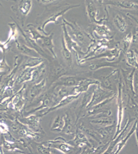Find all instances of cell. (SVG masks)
Returning <instances> with one entry per match:
<instances>
[{
	"instance_id": "12",
	"label": "cell",
	"mask_w": 138,
	"mask_h": 154,
	"mask_svg": "<svg viewBox=\"0 0 138 154\" xmlns=\"http://www.w3.org/2000/svg\"><path fill=\"white\" fill-rule=\"evenodd\" d=\"M100 82L97 80L91 79H83L80 82L76 88H75V91L77 92H81L83 91H86L89 86L92 84L99 85Z\"/></svg>"
},
{
	"instance_id": "20",
	"label": "cell",
	"mask_w": 138,
	"mask_h": 154,
	"mask_svg": "<svg viewBox=\"0 0 138 154\" xmlns=\"http://www.w3.org/2000/svg\"><path fill=\"white\" fill-rule=\"evenodd\" d=\"M43 62V60L37 57H29L23 65V68L26 67H35L38 66Z\"/></svg>"
},
{
	"instance_id": "36",
	"label": "cell",
	"mask_w": 138,
	"mask_h": 154,
	"mask_svg": "<svg viewBox=\"0 0 138 154\" xmlns=\"http://www.w3.org/2000/svg\"><path fill=\"white\" fill-rule=\"evenodd\" d=\"M58 0H40V2L41 4L44 5H47V4H52L54 3L55 2L57 1Z\"/></svg>"
},
{
	"instance_id": "6",
	"label": "cell",
	"mask_w": 138,
	"mask_h": 154,
	"mask_svg": "<svg viewBox=\"0 0 138 154\" xmlns=\"http://www.w3.org/2000/svg\"><path fill=\"white\" fill-rule=\"evenodd\" d=\"M110 94L111 93L110 92L105 91L104 90H102L100 88H98L94 92L93 99L90 104L88 105V107L92 106L95 104L99 103L105 99L110 96L111 94Z\"/></svg>"
},
{
	"instance_id": "39",
	"label": "cell",
	"mask_w": 138,
	"mask_h": 154,
	"mask_svg": "<svg viewBox=\"0 0 138 154\" xmlns=\"http://www.w3.org/2000/svg\"><path fill=\"white\" fill-rule=\"evenodd\" d=\"M97 1L100 5H102L104 3V0H97Z\"/></svg>"
},
{
	"instance_id": "29",
	"label": "cell",
	"mask_w": 138,
	"mask_h": 154,
	"mask_svg": "<svg viewBox=\"0 0 138 154\" xmlns=\"http://www.w3.org/2000/svg\"><path fill=\"white\" fill-rule=\"evenodd\" d=\"M94 30L100 35H106L110 32L109 28L105 25H98V24L94 27Z\"/></svg>"
},
{
	"instance_id": "19",
	"label": "cell",
	"mask_w": 138,
	"mask_h": 154,
	"mask_svg": "<svg viewBox=\"0 0 138 154\" xmlns=\"http://www.w3.org/2000/svg\"><path fill=\"white\" fill-rule=\"evenodd\" d=\"M127 63L129 66L138 69V63L135 51L129 50L126 53Z\"/></svg>"
},
{
	"instance_id": "25",
	"label": "cell",
	"mask_w": 138,
	"mask_h": 154,
	"mask_svg": "<svg viewBox=\"0 0 138 154\" xmlns=\"http://www.w3.org/2000/svg\"><path fill=\"white\" fill-rule=\"evenodd\" d=\"M132 42V33L130 32L125 35L122 41V48H123V51L125 53L129 50V47Z\"/></svg>"
},
{
	"instance_id": "32",
	"label": "cell",
	"mask_w": 138,
	"mask_h": 154,
	"mask_svg": "<svg viewBox=\"0 0 138 154\" xmlns=\"http://www.w3.org/2000/svg\"><path fill=\"white\" fill-rule=\"evenodd\" d=\"M132 42L134 44L138 45V30L135 31L134 33L132 34Z\"/></svg>"
},
{
	"instance_id": "35",
	"label": "cell",
	"mask_w": 138,
	"mask_h": 154,
	"mask_svg": "<svg viewBox=\"0 0 138 154\" xmlns=\"http://www.w3.org/2000/svg\"><path fill=\"white\" fill-rule=\"evenodd\" d=\"M39 151L41 152V153H44V154H48L49 153L50 150L49 148H45L44 147L40 146L38 147Z\"/></svg>"
},
{
	"instance_id": "8",
	"label": "cell",
	"mask_w": 138,
	"mask_h": 154,
	"mask_svg": "<svg viewBox=\"0 0 138 154\" xmlns=\"http://www.w3.org/2000/svg\"><path fill=\"white\" fill-rule=\"evenodd\" d=\"M18 28L20 30V32L22 33V35L24 38L25 41H26L27 44H29L30 46H31V48L36 51L38 53V54H41L42 56L46 57V54L45 53L44 51L37 44V42H35L33 38H31L29 35H27L25 33V32L23 31L22 29H20L19 26L18 25Z\"/></svg>"
},
{
	"instance_id": "15",
	"label": "cell",
	"mask_w": 138,
	"mask_h": 154,
	"mask_svg": "<svg viewBox=\"0 0 138 154\" xmlns=\"http://www.w3.org/2000/svg\"><path fill=\"white\" fill-rule=\"evenodd\" d=\"M136 69H132L130 72L127 73L125 76V83L127 85V91L131 94L132 96L134 97L136 95L135 90L133 86V79L134 75Z\"/></svg>"
},
{
	"instance_id": "26",
	"label": "cell",
	"mask_w": 138,
	"mask_h": 154,
	"mask_svg": "<svg viewBox=\"0 0 138 154\" xmlns=\"http://www.w3.org/2000/svg\"><path fill=\"white\" fill-rule=\"evenodd\" d=\"M138 123V122L137 121H136L133 127H132L130 131L129 132V133L127 134V135L126 137V138H125L124 140H122V141L121 142V143H119V145H118V148H117V150L116 153H118V152L121 150V149L123 148V146H124V145H125V143H127V140H128V139L132 135V134L134 133V132L135 131Z\"/></svg>"
},
{
	"instance_id": "9",
	"label": "cell",
	"mask_w": 138,
	"mask_h": 154,
	"mask_svg": "<svg viewBox=\"0 0 138 154\" xmlns=\"http://www.w3.org/2000/svg\"><path fill=\"white\" fill-rule=\"evenodd\" d=\"M83 79L74 76H68V77H61L60 81L57 83V85L65 86V87H71V86H77L80 83Z\"/></svg>"
},
{
	"instance_id": "1",
	"label": "cell",
	"mask_w": 138,
	"mask_h": 154,
	"mask_svg": "<svg viewBox=\"0 0 138 154\" xmlns=\"http://www.w3.org/2000/svg\"><path fill=\"white\" fill-rule=\"evenodd\" d=\"M18 57L15 58V64L12 71L0 82V101L9 97L12 93V88L15 83V76L19 67Z\"/></svg>"
},
{
	"instance_id": "28",
	"label": "cell",
	"mask_w": 138,
	"mask_h": 154,
	"mask_svg": "<svg viewBox=\"0 0 138 154\" xmlns=\"http://www.w3.org/2000/svg\"><path fill=\"white\" fill-rule=\"evenodd\" d=\"M10 70V67L7 63L4 56L2 60H0V75H4Z\"/></svg>"
},
{
	"instance_id": "30",
	"label": "cell",
	"mask_w": 138,
	"mask_h": 154,
	"mask_svg": "<svg viewBox=\"0 0 138 154\" xmlns=\"http://www.w3.org/2000/svg\"><path fill=\"white\" fill-rule=\"evenodd\" d=\"M113 128H114V126L113 125H112V126L106 127V128H101L98 129V131L103 137L106 138L109 136L110 134L112 133Z\"/></svg>"
},
{
	"instance_id": "5",
	"label": "cell",
	"mask_w": 138,
	"mask_h": 154,
	"mask_svg": "<svg viewBox=\"0 0 138 154\" xmlns=\"http://www.w3.org/2000/svg\"><path fill=\"white\" fill-rule=\"evenodd\" d=\"M37 67H26L23 68L16 79L15 83L19 85L27 81H32L33 72Z\"/></svg>"
},
{
	"instance_id": "7",
	"label": "cell",
	"mask_w": 138,
	"mask_h": 154,
	"mask_svg": "<svg viewBox=\"0 0 138 154\" xmlns=\"http://www.w3.org/2000/svg\"><path fill=\"white\" fill-rule=\"evenodd\" d=\"M32 5V0H20L17 7L18 12L23 17H26L30 12Z\"/></svg>"
},
{
	"instance_id": "42",
	"label": "cell",
	"mask_w": 138,
	"mask_h": 154,
	"mask_svg": "<svg viewBox=\"0 0 138 154\" xmlns=\"http://www.w3.org/2000/svg\"><path fill=\"white\" fill-rule=\"evenodd\" d=\"M0 5H2V4L0 3Z\"/></svg>"
},
{
	"instance_id": "24",
	"label": "cell",
	"mask_w": 138,
	"mask_h": 154,
	"mask_svg": "<svg viewBox=\"0 0 138 154\" xmlns=\"http://www.w3.org/2000/svg\"><path fill=\"white\" fill-rule=\"evenodd\" d=\"M64 120V126L62 130V132L67 134H74L75 132V129L74 125H72V120L68 116H66Z\"/></svg>"
},
{
	"instance_id": "4",
	"label": "cell",
	"mask_w": 138,
	"mask_h": 154,
	"mask_svg": "<svg viewBox=\"0 0 138 154\" xmlns=\"http://www.w3.org/2000/svg\"><path fill=\"white\" fill-rule=\"evenodd\" d=\"M85 4L87 13L90 21L92 23L100 24L103 20H98L97 19V17L98 14V10L96 4L93 0H85Z\"/></svg>"
},
{
	"instance_id": "33",
	"label": "cell",
	"mask_w": 138,
	"mask_h": 154,
	"mask_svg": "<svg viewBox=\"0 0 138 154\" xmlns=\"http://www.w3.org/2000/svg\"><path fill=\"white\" fill-rule=\"evenodd\" d=\"M91 93L89 92V93H87V94H86V95L84 96L83 100L82 101V106H86V105L87 103V102L90 101V97L91 96Z\"/></svg>"
},
{
	"instance_id": "11",
	"label": "cell",
	"mask_w": 138,
	"mask_h": 154,
	"mask_svg": "<svg viewBox=\"0 0 138 154\" xmlns=\"http://www.w3.org/2000/svg\"><path fill=\"white\" fill-rule=\"evenodd\" d=\"M113 23L119 31L124 33L127 30V24L125 19L121 14H116L113 18Z\"/></svg>"
},
{
	"instance_id": "34",
	"label": "cell",
	"mask_w": 138,
	"mask_h": 154,
	"mask_svg": "<svg viewBox=\"0 0 138 154\" xmlns=\"http://www.w3.org/2000/svg\"><path fill=\"white\" fill-rule=\"evenodd\" d=\"M8 46H7L4 42H2L0 40V51H2L3 54L5 53L6 51L8 49Z\"/></svg>"
},
{
	"instance_id": "14",
	"label": "cell",
	"mask_w": 138,
	"mask_h": 154,
	"mask_svg": "<svg viewBox=\"0 0 138 154\" xmlns=\"http://www.w3.org/2000/svg\"><path fill=\"white\" fill-rule=\"evenodd\" d=\"M8 25L9 26L10 28L9 35L7 41L4 42L7 46H8V44H9L10 41L12 39L15 41H17L18 39V35H19V31H18L19 29H18V25L16 24V23H9Z\"/></svg>"
},
{
	"instance_id": "38",
	"label": "cell",
	"mask_w": 138,
	"mask_h": 154,
	"mask_svg": "<svg viewBox=\"0 0 138 154\" xmlns=\"http://www.w3.org/2000/svg\"><path fill=\"white\" fill-rule=\"evenodd\" d=\"M134 90L136 95H137V96L138 97V82L136 83L135 85Z\"/></svg>"
},
{
	"instance_id": "16",
	"label": "cell",
	"mask_w": 138,
	"mask_h": 154,
	"mask_svg": "<svg viewBox=\"0 0 138 154\" xmlns=\"http://www.w3.org/2000/svg\"><path fill=\"white\" fill-rule=\"evenodd\" d=\"M17 48L23 54H26L29 57H37L38 53L31 47H28L24 44H22L18 42V39L15 41Z\"/></svg>"
},
{
	"instance_id": "17",
	"label": "cell",
	"mask_w": 138,
	"mask_h": 154,
	"mask_svg": "<svg viewBox=\"0 0 138 154\" xmlns=\"http://www.w3.org/2000/svg\"><path fill=\"white\" fill-rule=\"evenodd\" d=\"M53 33H52L49 35H43L41 40L42 41V44L46 48H47L51 52L52 55L57 57L55 51H54V45L53 42Z\"/></svg>"
},
{
	"instance_id": "22",
	"label": "cell",
	"mask_w": 138,
	"mask_h": 154,
	"mask_svg": "<svg viewBox=\"0 0 138 154\" xmlns=\"http://www.w3.org/2000/svg\"><path fill=\"white\" fill-rule=\"evenodd\" d=\"M62 53L65 60L68 62L69 64H71L72 63V54L69 48L66 45L63 35L62 36Z\"/></svg>"
},
{
	"instance_id": "27",
	"label": "cell",
	"mask_w": 138,
	"mask_h": 154,
	"mask_svg": "<svg viewBox=\"0 0 138 154\" xmlns=\"http://www.w3.org/2000/svg\"><path fill=\"white\" fill-rule=\"evenodd\" d=\"M91 122L94 124H99L100 125H110L112 123L113 121L110 117H103L97 118L96 119L91 120Z\"/></svg>"
},
{
	"instance_id": "40",
	"label": "cell",
	"mask_w": 138,
	"mask_h": 154,
	"mask_svg": "<svg viewBox=\"0 0 138 154\" xmlns=\"http://www.w3.org/2000/svg\"><path fill=\"white\" fill-rule=\"evenodd\" d=\"M136 134H137V142L138 143V123L137 124V127H136Z\"/></svg>"
},
{
	"instance_id": "18",
	"label": "cell",
	"mask_w": 138,
	"mask_h": 154,
	"mask_svg": "<svg viewBox=\"0 0 138 154\" xmlns=\"http://www.w3.org/2000/svg\"><path fill=\"white\" fill-rule=\"evenodd\" d=\"M63 20L65 24H67L70 26L72 30L73 34L75 37L77 41L80 42H82L84 41V35L82 32H81L80 29H79L76 25H74L72 23H69L65 19H63Z\"/></svg>"
},
{
	"instance_id": "23",
	"label": "cell",
	"mask_w": 138,
	"mask_h": 154,
	"mask_svg": "<svg viewBox=\"0 0 138 154\" xmlns=\"http://www.w3.org/2000/svg\"><path fill=\"white\" fill-rule=\"evenodd\" d=\"M65 125V120L58 116L55 119L52 127V130L56 132L62 131Z\"/></svg>"
},
{
	"instance_id": "2",
	"label": "cell",
	"mask_w": 138,
	"mask_h": 154,
	"mask_svg": "<svg viewBox=\"0 0 138 154\" xmlns=\"http://www.w3.org/2000/svg\"><path fill=\"white\" fill-rule=\"evenodd\" d=\"M80 5H69L62 6L61 9H59L57 11L54 12L53 13L51 14V15L46 19L43 23L42 24L40 28H38V29L44 33L45 34H46V33L45 31V28L47 24H48L50 23H57L58 18L63 15L64 14L68 11L69 10H71L74 8H77Z\"/></svg>"
},
{
	"instance_id": "31",
	"label": "cell",
	"mask_w": 138,
	"mask_h": 154,
	"mask_svg": "<svg viewBox=\"0 0 138 154\" xmlns=\"http://www.w3.org/2000/svg\"><path fill=\"white\" fill-rule=\"evenodd\" d=\"M71 92L70 90H69L68 88H62L60 91H58V96L60 98H63L65 96H67L69 95Z\"/></svg>"
},
{
	"instance_id": "13",
	"label": "cell",
	"mask_w": 138,
	"mask_h": 154,
	"mask_svg": "<svg viewBox=\"0 0 138 154\" xmlns=\"http://www.w3.org/2000/svg\"><path fill=\"white\" fill-rule=\"evenodd\" d=\"M20 121L28 125L31 129L35 131L39 130V118L36 116H31L28 118L20 119Z\"/></svg>"
},
{
	"instance_id": "37",
	"label": "cell",
	"mask_w": 138,
	"mask_h": 154,
	"mask_svg": "<svg viewBox=\"0 0 138 154\" xmlns=\"http://www.w3.org/2000/svg\"><path fill=\"white\" fill-rule=\"evenodd\" d=\"M127 16L129 17V18H130L131 20H134L135 23H137L138 25V18H137V17H136L132 15H131L130 14H127Z\"/></svg>"
},
{
	"instance_id": "10",
	"label": "cell",
	"mask_w": 138,
	"mask_h": 154,
	"mask_svg": "<svg viewBox=\"0 0 138 154\" xmlns=\"http://www.w3.org/2000/svg\"><path fill=\"white\" fill-rule=\"evenodd\" d=\"M46 84V79H44L38 83L35 84V85L31 88L30 91V97L31 99L37 97L38 95L41 93L42 91L44 89Z\"/></svg>"
},
{
	"instance_id": "21",
	"label": "cell",
	"mask_w": 138,
	"mask_h": 154,
	"mask_svg": "<svg viewBox=\"0 0 138 154\" xmlns=\"http://www.w3.org/2000/svg\"><path fill=\"white\" fill-rule=\"evenodd\" d=\"M62 28H63L64 35V36H63V37L64 38L66 45H67L69 50L75 48V47L76 46V43L71 38L70 35H69L67 29L66 28V24H65V23H64L62 25Z\"/></svg>"
},
{
	"instance_id": "41",
	"label": "cell",
	"mask_w": 138,
	"mask_h": 154,
	"mask_svg": "<svg viewBox=\"0 0 138 154\" xmlns=\"http://www.w3.org/2000/svg\"><path fill=\"white\" fill-rule=\"evenodd\" d=\"M135 52L136 54V57H137V61H138V51H135Z\"/></svg>"
},
{
	"instance_id": "3",
	"label": "cell",
	"mask_w": 138,
	"mask_h": 154,
	"mask_svg": "<svg viewBox=\"0 0 138 154\" xmlns=\"http://www.w3.org/2000/svg\"><path fill=\"white\" fill-rule=\"evenodd\" d=\"M105 5L122 9L138 10V4L131 0H106Z\"/></svg>"
}]
</instances>
